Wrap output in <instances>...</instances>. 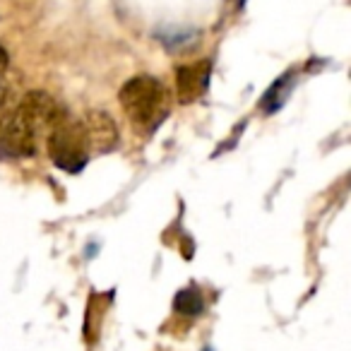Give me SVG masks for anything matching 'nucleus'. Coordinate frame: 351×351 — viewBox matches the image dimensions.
I'll return each instance as SVG.
<instances>
[{"label": "nucleus", "instance_id": "nucleus-1", "mask_svg": "<svg viewBox=\"0 0 351 351\" xmlns=\"http://www.w3.org/2000/svg\"><path fill=\"white\" fill-rule=\"evenodd\" d=\"M121 106L130 123L142 132H152L169 113V94L166 87L152 75H137L123 84Z\"/></svg>", "mask_w": 351, "mask_h": 351}, {"label": "nucleus", "instance_id": "nucleus-2", "mask_svg": "<svg viewBox=\"0 0 351 351\" xmlns=\"http://www.w3.org/2000/svg\"><path fill=\"white\" fill-rule=\"evenodd\" d=\"M49 156L58 169L68 173H77L87 166L89 159V142L84 132L82 121L60 118L49 130Z\"/></svg>", "mask_w": 351, "mask_h": 351}, {"label": "nucleus", "instance_id": "nucleus-3", "mask_svg": "<svg viewBox=\"0 0 351 351\" xmlns=\"http://www.w3.org/2000/svg\"><path fill=\"white\" fill-rule=\"evenodd\" d=\"M34 149L36 128L15 106L0 118V156L20 159V156H32Z\"/></svg>", "mask_w": 351, "mask_h": 351}, {"label": "nucleus", "instance_id": "nucleus-4", "mask_svg": "<svg viewBox=\"0 0 351 351\" xmlns=\"http://www.w3.org/2000/svg\"><path fill=\"white\" fill-rule=\"evenodd\" d=\"M84 132H87L89 152L106 154L118 145V128L116 121L106 111H89L87 118L82 121Z\"/></svg>", "mask_w": 351, "mask_h": 351}, {"label": "nucleus", "instance_id": "nucleus-5", "mask_svg": "<svg viewBox=\"0 0 351 351\" xmlns=\"http://www.w3.org/2000/svg\"><path fill=\"white\" fill-rule=\"evenodd\" d=\"M210 73H212L210 60L176 68V89H178V99L188 104V101H195L197 97H202L207 84H210Z\"/></svg>", "mask_w": 351, "mask_h": 351}, {"label": "nucleus", "instance_id": "nucleus-6", "mask_svg": "<svg viewBox=\"0 0 351 351\" xmlns=\"http://www.w3.org/2000/svg\"><path fill=\"white\" fill-rule=\"evenodd\" d=\"M291 77L293 75H284V77H279L277 82L269 87V92L263 97V101H260V108H263L265 113H274L282 108V104L287 101L289 97V89H291Z\"/></svg>", "mask_w": 351, "mask_h": 351}, {"label": "nucleus", "instance_id": "nucleus-7", "mask_svg": "<svg viewBox=\"0 0 351 351\" xmlns=\"http://www.w3.org/2000/svg\"><path fill=\"white\" fill-rule=\"evenodd\" d=\"M173 308L181 313V315H200V313L205 311V301H202L200 291L191 287V289H183V291L176 293Z\"/></svg>", "mask_w": 351, "mask_h": 351}]
</instances>
